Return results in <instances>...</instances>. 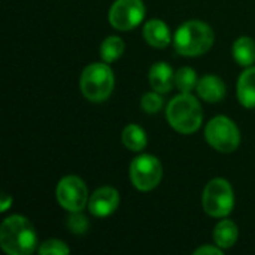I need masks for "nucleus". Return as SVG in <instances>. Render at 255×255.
I'll list each match as a JSON object with an SVG mask.
<instances>
[{
  "mask_svg": "<svg viewBox=\"0 0 255 255\" xmlns=\"http://www.w3.org/2000/svg\"><path fill=\"white\" fill-rule=\"evenodd\" d=\"M0 247L9 255H30L37 248L34 226L22 215H10L0 226Z\"/></svg>",
  "mask_w": 255,
  "mask_h": 255,
  "instance_id": "obj_1",
  "label": "nucleus"
},
{
  "mask_svg": "<svg viewBox=\"0 0 255 255\" xmlns=\"http://www.w3.org/2000/svg\"><path fill=\"white\" fill-rule=\"evenodd\" d=\"M215 40V33L209 24L190 19L178 27L173 34L175 51L182 57H199L206 54Z\"/></svg>",
  "mask_w": 255,
  "mask_h": 255,
  "instance_id": "obj_2",
  "label": "nucleus"
},
{
  "mask_svg": "<svg viewBox=\"0 0 255 255\" xmlns=\"http://www.w3.org/2000/svg\"><path fill=\"white\" fill-rule=\"evenodd\" d=\"M166 118L178 133L191 134L202 127L203 111L200 102L191 93H181L169 102Z\"/></svg>",
  "mask_w": 255,
  "mask_h": 255,
  "instance_id": "obj_3",
  "label": "nucleus"
},
{
  "mask_svg": "<svg viewBox=\"0 0 255 255\" xmlns=\"http://www.w3.org/2000/svg\"><path fill=\"white\" fill-rule=\"evenodd\" d=\"M114 72L105 61L88 64L79 78V88L82 96L93 103H102L108 100L114 91Z\"/></svg>",
  "mask_w": 255,
  "mask_h": 255,
  "instance_id": "obj_4",
  "label": "nucleus"
},
{
  "mask_svg": "<svg viewBox=\"0 0 255 255\" xmlns=\"http://www.w3.org/2000/svg\"><path fill=\"white\" fill-rule=\"evenodd\" d=\"M203 211L214 218H226L235 208V193L230 182L224 178L211 179L202 194Z\"/></svg>",
  "mask_w": 255,
  "mask_h": 255,
  "instance_id": "obj_5",
  "label": "nucleus"
},
{
  "mask_svg": "<svg viewBox=\"0 0 255 255\" xmlns=\"http://www.w3.org/2000/svg\"><path fill=\"white\" fill-rule=\"evenodd\" d=\"M205 137L215 151L224 154L236 151L241 145V130L236 123L226 115L214 117L206 124Z\"/></svg>",
  "mask_w": 255,
  "mask_h": 255,
  "instance_id": "obj_6",
  "label": "nucleus"
},
{
  "mask_svg": "<svg viewBox=\"0 0 255 255\" xmlns=\"http://www.w3.org/2000/svg\"><path fill=\"white\" fill-rule=\"evenodd\" d=\"M128 176L133 187L139 191L148 193L158 187L163 178V166L160 160L151 154H140L131 160Z\"/></svg>",
  "mask_w": 255,
  "mask_h": 255,
  "instance_id": "obj_7",
  "label": "nucleus"
},
{
  "mask_svg": "<svg viewBox=\"0 0 255 255\" xmlns=\"http://www.w3.org/2000/svg\"><path fill=\"white\" fill-rule=\"evenodd\" d=\"M55 199L67 212H79L88 205L90 196L85 182L75 175L61 178L55 187Z\"/></svg>",
  "mask_w": 255,
  "mask_h": 255,
  "instance_id": "obj_8",
  "label": "nucleus"
},
{
  "mask_svg": "<svg viewBox=\"0 0 255 255\" xmlns=\"http://www.w3.org/2000/svg\"><path fill=\"white\" fill-rule=\"evenodd\" d=\"M146 9L142 0H115L109 9V22L115 30L128 31L136 28L145 18Z\"/></svg>",
  "mask_w": 255,
  "mask_h": 255,
  "instance_id": "obj_9",
  "label": "nucleus"
},
{
  "mask_svg": "<svg viewBox=\"0 0 255 255\" xmlns=\"http://www.w3.org/2000/svg\"><path fill=\"white\" fill-rule=\"evenodd\" d=\"M120 206V193L109 185L97 188L88 200V211L97 218H106L112 215Z\"/></svg>",
  "mask_w": 255,
  "mask_h": 255,
  "instance_id": "obj_10",
  "label": "nucleus"
},
{
  "mask_svg": "<svg viewBox=\"0 0 255 255\" xmlns=\"http://www.w3.org/2000/svg\"><path fill=\"white\" fill-rule=\"evenodd\" d=\"M197 96L208 103H218L226 97L227 88L224 81L217 75H205L196 87Z\"/></svg>",
  "mask_w": 255,
  "mask_h": 255,
  "instance_id": "obj_11",
  "label": "nucleus"
},
{
  "mask_svg": "<svg viewBox=\"0 0 255 255\" xmlns=\"http://www.w3.org/2000/svg\"><path fill=\"white\" fill-rule=\"evenodd\" d=\"M142 34H143V39L146 40L148 45L158 48V49H163L170 42H173L169 25L164 21L157 19V18L145 22V25L142 28Z\"/></svg>",
  "mask_w": 255,
  "mask_h": 255,
  "instance_id": "obj_12",
  "label": "nucleus"
},
{
  "mask_svg": "<svg viewBox=\"0 0 255 255\" xmlns=\"http://www.w3.org/2000/svg\"><path fill=\"white\" fill-rule=\"evenodd\" d=\"M148 78H149L151 88L157 93H161V94L169 93L175 85V72L164 61L154 63L149 69Z\"/></svg>",
  "mask_w": 255,
  "mask_h": 255,
  "instance_id": "obj_13",
  "label": "nucleus"
},
{
  "mask_svg": "<svg viewBox=\"0 0 255 255\" xmlns=\"http://www.w3.org/2000/svg\"><path fill=\"white\" fill-rule=\"evenodd\" d=\"M238 100L244 108H255V66L247 67L238 79L236 85Z\"/></svg>",
  "mask_w": 255,
  "mask_h": 255,
  "instance_id": "obj_14",
  "label": "nucleus"
},
{
  "mask_svg": "<svg viewBox=\"0 0 255 255\" xmlns=\"http://www.w3.org/2000/svg\"><path fill=\"white\" fill-rule=\"evenodd\" d=\"M239 238V229L232 220H221L214 229V242L223 250L235 247Z\"/></svg>",
  "mask_w": 255,
  "mask_h": 255,
  "instance_id": "obj_15",
  "label": "nucleus"
},
{
  "mask_svg": "<svg viewBox=\"0 0 255 255\" xmlns=\"http://www.w3.org/2000/svg\"><path fill=\"white\" fill-rule=\"evenodd\" d=\"M233 58L242 67H250L255 63V42L253 37L241 36L235 40L233 48Z\"/></svg>",
  "mask_w": 255,
  "mask_h": 255,
  "instance_id": "obj_16",
  "label": "nucleus"
},
{
  "mask_svg": "<svg viewBox=\"0 0 255 255\" xmlns=\"http://www.w3.org/2000/svg\"><path fill=\"white\" fill-rule=\"evenodd\" d=\"M121 140H123L124 146L128 151L140 152V151L145 149V146L148 143V136H146V131L140 126H137V124H128L123 130Z\"/></svg>",
  "mask_w": 255,
  "mask_h": 255,
  "instance_id": "obj_17",
  "label": "nucleus"
},
{
  "mask_svg": "<svg viewBox=\"0 0 255 255\" xmlns=\"http://www.w3.org/2000/svg\"><path fill=\"white\" fill-rule=\"evenodd\" d=\"M124 40L118 36H108L100 45V57L105 63L111 64L124 54Z\"/></svg>",
  "mask_w": 255,
  "mask_h": 255,
  "instance_id": "obj_18",
  "label": "nucleus"
},
{
  "mask_svg": "<svg viewBox=\"0 0 255 255\" xmlns=\"http://www.w3.org/2000/svg\"><path fill=\"white\" fill-rule=\"evenodd\" d=\"M197 82H199V78H197L196 70L188 66H184L175 72V87L181 93H191L193 90H196Z\"/></svg>",
  "mask_w": 255,
  "mask_h": 255,
  "instance_id": "obj_19",
  "label": "nucleus"
},
{
  "mask_svg": "<svg viewBox=\"0 0 255 255\" xmlns=\"http://www.w3.org/2000/svg\"><path fill=\"white\" fill-rule=\"evenodd\" d=\"M66 227L70 233L76 235V236H82L90 230V221L88 218L82 214V211L79 212H69L67 218H66Z\"/></svg>",
  "mask_w": 255,
  "mask_h": 255,
  "instance_id": "obj_20",
  "label": "nucleus"
},
{
  "mask_svg": "<svg viewBox=\"0 0 255 255\" xmlns=\"http://www.w3.org/2000/svg\"><path fill=\"white\" fill-rule=\"evenodd\" d=\"M37 253L40 255H67L70 253V248L60 239H48L40 244Z\"/></svg>",
  "mask_w": 255,
  "mask_h": 255,
  "instance_id": "obj_21",
  "label": "nucleus"
},
{
  "mask_svg": "<svg viewBox=\"0 0 255 255\" xmlns=\"http://www.w3.org/2000/svg\"><path fill=\"white\" fill-rule=\"evenodd\" d=\"M140 108L146 112V114H157L161 111L163 108V97L161 93L157 91H151L142 96L140 99Z\"/></svg>",
  "mask_w": 255,
  "mask_h": 255,
  "instance_id": "obj_22",
  "label": "nucleus"
},
{
  "mask_svg": "<svg viewBox=\"0 0 255 255\" xmlns=\"http://www.w3.org/2000/svg\"><path fill=\"white\" fill-rule=\"evenodd\" d=\"M196 255H223V248H220L218 245H203L200 248H197L194 251Z\"/></svg>",
  "mask_w": 255,
  "mask_h": 255,
  "instance_id": "obj_23",
  "label": "nucleus"
},
{
  "mask_svg": "<svg viewBox=\"0 0 255 255\" xmlns=\"http://www.w3.org/2000/svg\"><path fill=\"white\" fill-rule=\"evenodd\" d=\"M12 205V197L7 196V194H1V205H0V212H6Z\"/></svg>",
  "mask_w": 255,
  "mask_h": 255,
  "instance_id": "obj_24",
  "label": "nucleus"
}]
</instances>
